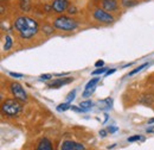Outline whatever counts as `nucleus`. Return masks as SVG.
<instances>
[{
    "instance_id": "nucleus-9",
    "label": "nucleus",
    "mask_w": 154,
    "mask_h": 150,
    "mask_svg": "<svg viewBox=\"0 0 154 150\" xmlns=\"http://www.w3.org/2000/svg\"><path fill=\"white\" fill-rule=\"evenodd\" d=\"M72 77H63V79H57V80H55L54 82H51L50 85H49V87L50 88H59V87H63L64 85H68V83H70V82H72Z\"/></svg>"
},
{
    "instance_id": "nucleus-12",
    "label": "nucleus",
    "mask_w": 154,
    "mask_h": 150,
    "mask_svg": "<svg viewBox=\"0 0 154 150\" xmlns=\"http://www.w3.org/2000/svg\"><path fill=\"white\" fill-rule=\"evenodd\" d=\"M139 103L145 105V106H152L154 103V98L152 94H143L140 99H139Z\"/></svg>"
},
{
    "instance_id": "nucleus-3",
    "label": "nucleus",
    "mask_w": 154,
    "mask_h": 150,
    "mask_svg": "<svg viewBox=\"0 0 154 150\" xmlns=\"http://www.w3.org/2000/svg\"><path fill=\"white\" fill-rule=\"evenodd\" d=\"M2 113L7 117H16L21 112V105L17 99H7L1 105Z\"/></svg>"
},
{
    "instance_id": "nucleus-19",
    "label": "nucleus",
    "mask_w": 154,
    "mask_h": 150,
    "mask_svg": "<svg viewBox=\"0 0 154 150\" xmlns=\"http://www.w3.org/2000/svg\"><path fill=\"white\" fill-rule=\"evenodd\" d=\"M147 66H148V63H143V64H141L139 68H136V69H134V70H132V72L129 73V75L132 76V75H134V74H136V73H139V72H141V70H142L145 67H147Z\"/></svg>"
},
{
    "instance_id": "nucleus-23",
    "label": "nucleus",
    "mask_w": 154,
    "mask_h": 150,
    "mask_svg": "<svg viewBox=\"0 0 154 150\" xmlns=\"http://www.w3.org/2000/svg\"><path fill=\"white\" fill-rule=\"evenodd\" d=\"M140 139H141V137H140L139 135H136V136L129 137V138H128V142H135V141H140Z\"/></svg>"
},
{
    "instance_id": "nucleus-27",
    "label": "nucleus",
    "mask_w": 154,
    "mask_h": 150,
    "mask_svg": "<svg viewBox=\"0 0 154 150\" xmlns=\"http://www.w3.org/2000/svg\"><path fill=\"white\" fill-rule=\"evenodd\" d=\"M71 110H74L75 112H82V110H81L79 106H78V107H76V106H71Z\"/></svg>"
},
{
    "instance_id": "nucleus-25",
    "label": "nucleus",
    "mask_w": 154,
    "mask_h": 150,
    "mask_svg": "<svg viewBox=\"0 0 154 150\" xmlns=\"http://www.w3.org/2000/svg\"><path fill=\"white\" fill-rule=\"evenodd\" d=\"M10 75H11L12 77H21V76H23V74H20V73H14V72H11Z\"/></svg>"
},
{
    "instance_id": "nucleus-28",
    "label": "nucleus",
    "mask_w": 154,
    "mask_h": 150,
    "mask_svg": "<svg viewBox=\"0 0 154 150\" xmlns=\"http://www.w3.org/2000/svg\"><path fill=\"white\" fill-rule=\"evenodd\" d=\"M100 136H101V137H106V136H107V131H106V130H101V131H100Z\"/></svg>"
},
{
    "instance_id": "nucleus-17",
    "label": "nucleus",
    "mask_w": 154,
    "mask_h": 150,
    "mask_svg": "<svg viewBox=\"0 0 154 150\" xmlns=\"http://www.w3.org/2000/svg\"><path fill=\"white\" fill-rule=\"evenodd\" d=\"M121 4H122L125 7H132V6H134V5L137 4V1H136V0H122Z\"/></svg>"
},
{
    "instance_id": "nucleus-22",
    "label": "nucleus",
    "mask_w": 154,
    "mask_h": 150,
    "mask_svg": "<svg viewBox=\"0 0 154 150\" xmlns=\"http://www.w3.org/2000/svg\"><path fill=\"white\" fill-rule=\"evenodd\" d=\"M107 72V68H98V69H96V70H94L93 72V75H100V74H103V73H106Z\"/></svg>"
},
{
    "instance_id": "nucleus-16",
    "label": "nucleus",
    "mask_w": 154,
    "mask_h": 150,
    "mask_svg": "<svg viewBox=\"0 0 154 150\" xmlns=\"http://www.w3.org/2000/svg\"><path fill=\"white\" fill-rule=\"evenodd\" d=\"M69 109H71V105H70V103H63V104H59L57 106V110L59 112H62V111H66V110H69Z\"/></svg>"
},
{
    "instance_id": "nucleus-29",
    "label": "nucleus",
    "mask_w": 154,
    "mask_h": 150,
    "mask_svg": "<svg viewBox=\"0 0 154 150\" xmlns=\"http://www.w3.org/2000/svg\"><path fill=\"white\" fill-rule=\"evenodd\" d=\"M113 73H115V69H110V70H107V73H106V75L108 76V75L113 74Z\"/></svg>"
},
{
    "instance_id": "nucleus-1",
    "label": "nucleus",
    "mask_w": 154,
    "mask_h": 150,
    "mask_svg": "<svg viewBox=\"0 0 154 150\" xmlns=\"http://www.w3.org/2000/svg\"><path fill=\"white\" fill-rule=\"evenodd\" d=\"M14 29L19 32L20 37L23 39H30L37 35L39 28L37 20L33 18L21 16L14 20Z\"/></svg>"
},
{
    "instance_id": "nucleus-24",
    "label": "nucleus",
    "mask_w": 154,
    "mask_h": 150,
    "mask_svg": "<svg viewBox=\"0 0 154 150\" xmlns=\"http://www.w3.org/2000/svg\"><path fill=\"white\" fill-rule=\"evenodd\" d=\"M51 77H52V75L51 74H43L42 76H40L42 80H50Z\"/></svg>"
},
{
    "instance_id": "nucleus-20",
    "label": "nucleus",
    "mask_w": 154,
    "mask_h": 150,
    "mask_svg": "<svg viewBox=\"0 0 154 150\" xmlns=\"http://www.w3.org/2000/svg\"><path fill=\"white\" fill-rule=\"evenodd\" d=\"M75 95H76V91L74 90L72 92H70V93L68 94V96H66V103H71V101L75 99Z\"/></svg>"
},
{
    "instance_id": "nucleus-31",
    "label": "nucleus",
    "mask_w": 154,
    "mask_h": 150,
    "mask_svg": "<svg viewBox=\"0 0 154 150\" xmlns=\"http://www.w3.org/2000/svg\"><path fill=\"white\" fill-rule=\"evenodd\" d=\"M153 123H154V118H152V119L148 120V124H153Z\"/></svg>"
},
{
    "instance_id": "nucleus-15",
    "label": "nucleus",
    "mask_w": 154,
    "mask_h": 150,
    "mask_svg": "<svg viewBox=\"0 0 154 150\" xmlns=\"http://www.w3.org/2000/svg\"><path fill=\"white\" fill-rule=\"evenodd\" d=\"M12 45H13V41H12V37L11 36H6L5 37V44H4V50H10L11 48H12Z\"/></svg>"
},
{
    "instance_id": "nucleus-5",
    "label": "nucleus",
    "mask_w": 154,
    "mask_h": 150,
    "mask_svg": "<svg viewBox=\"0 0 154 150\" xmlns=\"http://www.w3.org/2000/svg\"><path fill=\"white\" fill-rule=\"evenodd\" d=\"M94 18L96 19L97 21L100 23H103V24H109V23H113L114 21V17L107 12L106 10H102V8H96L93 13Z\"/></svg>"
},
{
    "instance_id": "nucleus-21",
    "label": "nucleus",
    "mask_w": 154,
    "mask_h": 150,
    "mask_svg": "<svg viewBox=\"0 0 154 150\" xmlns=\"http://www.w3.org/2000/svg\"><path fill=\"white\" fill-rule=\"evenodd\" d=\"M66 11H68L69 15H76L77 12H78V8H77L76 6H69Z\"/></svg>"
},
{
    "instance_id": "nucleus-6",
    "label": "nucleus",
    "mask_w": 154,
    "mask_h": 150,
    "mask_svg": "<svg viewBox=\"0 0 154 150\" xmlns=\"http://www.w3.org/2000/svg\"><path fill=\"white\" fill-rule=\"evenodd\" d=\"M100 81V77H94V79H91L87 85H85V88H84V92L82 94V96L83 98H89V96H91V94L95 92V90H96V83Z\"/></svg>"
},
{
    "instance_id": "nucleus-11",
    "label": "nucleus",
    "mask_w": 154,
    "mask_h": 150,
    "mask_svg": "<svg viewBox=\"0 0 154 150\" xmlns=\"http://www.w3.org/2000/svg\"><path fill=\"white\" fill-rule=\"evenodd\" d=\"M36 150H54L52 149V143L50 139L48 138H42L39 141L38 145H37V149Z\"/></svg>"
},
{
    "instance_id": "nucleus-4",
    "label": "nucleus",
    "mask_w": 154,
    "mask_h": 150,
    "mask_svg": "<svg viewBox=\"0 0 154 150\" xmlns=\"http://www.w3.org/2000/svg\"><path fill=\"white\" fill-rule=\"evenodd\" d=\"M11 93L14 96V99L19 100V101H26L27 100V94L25 92V90L23 88V86L18 82H12L11 83Z\"/></svg>"
},
{
    "instance_id": "nucleus-26",
    "label": "nucleus",
    "mask_w": 154,
    "mask_h": 150,
    "mask_svg": "<svg viewBox=\"0 0 154 150\" xmlns=\"http://www.w3.org/2000/svg\"><path fill=\"white\" fill-rule=\"evenodd\" d=\"M103 64H104V62H103L102 60H100V61H97L96 63H95V67L100 68V67H103Z\"/></svg>"
},
{
    "instance_id": "nucleus-18",
    "label": "nucleus",
    "mask_w": 154,
    "mask_h": 150,
    "mask_svg": "<svg viewBox=\"0 0 154 150\" xmlns=\"http://www.w3.org/2000/svg\"><path fill=\"white\" fill-rule=\"evenodd\" d=\"M42 31H43L44 34H46V35H51V34L54 32V28L50 26V25H43V26H42Z\"/></svg>"
},
{
    "instance_id": "nucleus-7",
    "label": "nucleus",
    "mask_w": 154,
    "mask_h": 150,
    "mask_svg": "<svg viewBox=\"0 0 154 150\" xmlns=\"http://www.w3.org/2000/svg\"><path fill=\"white\" fill-rule=\"evenodd\" d=\"M69 1L68 0H54L52 1V10L56 13H63L68 10Z\"/></svg>"
},
{
    "instance_id": "nucleus-8",
    "label": "nucleus",
    "mask_w": 154,
    "mask_h": 150,
    "mask_svg": "<svg viewBox=\"0 0 154 150\" xmlns=\"http://www.w3.org/2000/svg\"><path fill=\"white\" fill-rule=\"evenodd\" d=\"M84 145L81 144V143H77L74 141H64L60 150H84Z\"/></svg>"
},
{
    "instance_id": "nucleus-30",
    "label": "nucleus",
    "mask_w": 154,
    "mask_h": 150,
    "mask_svg": "<svg viewBox=\"0 0 154 150\" xmlns=\"http://www.w3.org/2000/svg\"><path fill=\"white\" fill-rule=\"evenodd\" d=\"M109 132H115V131H117V128H113V126H109Z\"/></svg>"
},
{
    "instance_id": "nucleus-10",
    "label": "nucleus",
    "mask_w": 154,
    "mask_h": 150,
    "mask_svg": "<svg viewBox=\"0 0 154 150\" xmlns=\"http://www.w3.org/2000/svg\"><path fill=\"white\" fill-rule=\"evenodd\" d=\"M102 6H103V10L114 12L117 10V1L116 0H102Z\"/></svg>"
},
{
    "instance_id": "nucleus-13",
    "label": "nucleus",
    "mask_w": 154,
    "mask_h": 150,
    "mask_svg": "<svg viewBox=\"0 0 154 150\" xmlns=\"http://www.w3.org/2000/svg\"><path fill=\"white\" fill-rule=\"evenodd\" d=\"M78 106L81 107L82 112H87V111H89V110L91 109L93 101H91V100H84V101H81V103L78 104Z\"/></svg>"
},
{
    "instance_id": "nucleus-14",
    "label": "nucleus",
    "mask_w": 154,
    "mask_h": 150,
    "mask_svg": "<svg viewBox=\"0 0 154 150\" xmlns=\"http://www.w3.org/2000/svg\"><path fill=\"white\" fill-rule=\"evenodd\" d=\"M20 10L24 12H29L31 10V0H19Z\"/></svg>"
},
{
    "instance_id": "nucleus-2",
    "label": "nucleus",
    "mask_w": 154,
    "mask_h": 150,
    "mask_svg": "<svg viewBox=\"0 0 154 150\" xmlns=\"http://www.w3.org/2000/svg\"><path fill=\"white\" fill-rule=\"evenodd\" d=\"M54 26L62 31H74L78 28V23L70 17L59 16L54 20Z\"/></svg>"
}]
</instances>
